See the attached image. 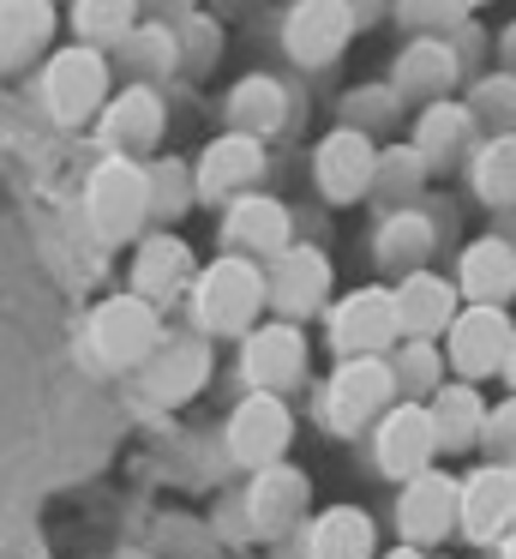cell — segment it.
I'll return each instance as SVG.
<instances>
[{"mask_svg":"<svg viewBox=\"0 0 516 559\" xmlns=\"http://www.w3.org/2000/svg\"><path fill=\"white\" fill-rule=\"evenodd\" d=\"M84 211H91V229L103 235L108 247L132 241L139 223L151 217V187H144V169L132 157H108L91 169V187H84Z\"/></svg>","mask_w":516,"mask_h":559,"instance_id":"6da1fadb","label":"cell"},{"mask_svg":"<svg viewBox=\"0 0 516 559\" xmlns=\"http://www.w3.org/2000/svg\"><path fill=\"white\" fill-rule=\"evenodd\" d=\"M391 397H396L391 361H384V355H348L319 397V421L331 427V433H360Z\"/></svg>","mask_w":516,"mask_h":559,"instance_id":"7a4b0ae2","label":"cell"},{"mask_svg":"<svg viewBox=\"0 0 516 559\" xmlns=\"http://www.w3.org/2000/svg\"><path fill=\"white\" fill-rule=\"evenodd\" d=\"M156 343H163L156 307L139 301V295H115L91 313V355L103 367H144Z\"/></svg>","mask_w":516,"mask_h":559,"instance_id":"3957f363","label":"cell"},{"mask_svg":"<svg viewBox=\"0 0 516 559\" xmlns=\"http://www.w3.org/2000/svg\"><path fill=\"white\" fill-rule=\"evenodd\" d=\"M264 307V271L252 259H216L199 277V325L204 331H247Z\"/></svg>","mask_w":516,"mask_h":559,"instance_id":"277c9868","label":"cell"},{"mask_svg":"<svg viewBox=\"0 0 516 559\" xmlns=\"http://www.w3.org/2000/svg\"><path fill=\"white\" fill-rule=\"evenodd\" d=\"M43 97H48V115L67 127L91 121L96 109H103L108 97V61L91 49V43H79V49H60L55 61H48L43 73Z\"/></svg>","mask_w":516,"mask_h":559,"instance_id":"5b68a950","label":"cell"},{"mask_svg":"<svg viewBox=\"0 0 516 559\" xmlns=\"http://www.w3.org/2000/svg\"><path fill=\"white\" fill-rule=\"evenodd\" d=\"M288 439H295V421H288V403L276 391H252L228 415V457L247 463V469H271L288 451Z\"/></svg>","mask_w":516,"mask_h":559,"instance_id":"8992f818","label":"cell"},{"mask_svg":"<svg viewBox=\"0 0 516 559\" xmlns=\"http://www.w3.org/2000/svg\"><path fill=\"white\" fill-rule=\"evenodd\" d=\"M516 523V469L511 463H487L456 487V530L468 542H499Z\"/></svg>","mask_w":516,"mask_h":559,"instance_id":"52a82bcc","label":"cell"},{"mask_svg":"<svg viewBox=\"0 0 516 559\" xmlns=\"http://www.w3.org/2000/svg\"><path fill=\"white\" fill-rule=\"evenodd\" d=\"M403 337L396 331V301L391 289H355L348 301L331 307V349L343 355H384L391 343Z\"/></svg>","mask_w":516,"mask_h":559,"instance_id":"ba28073f","label":"cell"},{"mask_svg":"<svg viewBox=\"0 0 516 559\" xmlns=\"http://www.w3.org/2000/svg\"><path fill=\"white\" fill-rule=\"evenodd\" d=\"M372 169H379V151L360 127H336L319 151H312V181L331 205H355L360 193L372 187Z\"/></svg>","mask_w":516,"mask_h":559,"instance_id":"9c48e42d","label":"cell"},{"mask_svg":"<svg viewBox=\"0 0 516 559\" xmlns=\"http://www.w3.org/2000/svg\"><path fill=\"white\" fill-rule=\"evenodd\" d=\"M511 319H504V307H475L468 301V313L451 319V367L475 385V379L499 373L504 367V349H511Z\"/></svg>","mask_w":516,"mask_h":559,"instance_id":"30bf717a","label":"cell"},{"mask_svg":"<svg viewBox=\"0 0 516 559\" xmlns=\"http://www.w3.org/2000/svg\"><path fill=\"white\" fill-rule=\"evenodd\" d=\"M396 530H403L408 547H432L456 530V481L439 469L408 475L403 499H396Z\"/></svg>","mask_w":516,"mask_h":559,"instance_id":"8fae6325","label":"cell"},{"mask_svg":"<svg viewBox=\"0 0 516 559\" xmlns=\"http://www.w3.org/2000/svg\"><path fill=\"white\" fill-rule=\"evenodd\" d=\"M355 25H360V19L348 13V0H300L295 13H288L283 43H288V55H295V61L324 67V61H336V55L348 49Z\"/></svg>","mask_w":516,"mask_h":559,"instance_id":"7c38bea8","label":"cell"},{"mask_svg":"<svg viewBox=\"0 0 516 559\" xmlns=\"http://www.w3.org/2000/svg\"><path fill=\"white\" fill-rule=\"evenodd\" d=\"M240 373H247L259 391H276V397H283V391L300 385V373H307V337H300L288 319L259 325L247 337V349H240Z\"/></svg>","mask_w":516,"mask_h":559,"instance_id":"4fadbf2b","label":"cell"},{"mask_svg":"<svg viewBox=\"0 0 516 559\" xmlns=\"http://www.w3.org/2000/svg\"><path fill=\"white\" fill-rule=\"evenodd\" d=\"M324 295H331V259L312 253V247H283L271 277H264V301L283 319H300V313H312Z\"/></svg>","mask_w":516,"mask_h":559,"instance_id":"5bb4252c","label":"cell"},{"mask_svg":"<svg viewBox=\"0 0 516 559\" xmlns=\"http://www.w3.org/2000/svg\"><path fill=\"white\" fill-rule=\"evenodd\" d=\"M379 469L396 475V481H408V475H420L432 457H439V433H432V415L420 409V403H403V409H391L379 421Z\"/></svg>","mask_w":516,"mask_h":559,"instance_id":"9a60e30c","label":"cell"},{"mask_svg":"<svg viewBox=\"0 0 516 559\" xmlns=\"http://www.w3.org/2000/svg\"><path fill=\"white\" fill-rule=\"evenodd\" d=\"M204 379H211V349H204L199 337L156 343L151 361H144V397L163 403V409H175V403H187Z\"/></svg>","mask_w":516,"mask_h":559,"instance_id":"2e32d148","label":"cell"},{"mask_svg":"<svg viewBox=\"0 0 516 559\" xmlns=\"http://www.w3.org/2000/svg\"><path fill=\"white\" fill-rule=\"evenodd\" d=\"M391 301H396V331H403L408 343H432L439 331H451V319H456V289L439 283L432 271H408L391 289Z\"/></svg>","mask_w":516,"mask_h":559,"instance_id":"e0dca14e","label":"cell"},{"mask_svg":"<svg viewBox=\"0 0 516 559\" xmlns=\"http://www.w3.org/2000/svg\"><path fill=\"white\" fill-rule=\"evenodd\" d=\"M259 169H264L259 139L223 133V139H216V145L199 157V181H192V193H199V199H235V193H247V187L259 181Z\"/></svg>","mask_w":516,"mask_h":559,"instance_id":"ac0fdd59","label":"cell"},{"mask_svg":"<svg viewBox=\"0 0 516 559\" xmlns=\"http://www.w3.org/2000/svg\"><path fill=\"white\" fill-rule=\"evenodd\" d=\"M103 139L115 145V157H139L163 139V97L151 85H127L103 109Z\"/></svg>","mask_w":516,"mask_h":559,"instance_id":"d6986e66","label":"cell"},{"mask_svg":"<svg viewBox=\"0 0 516 559\" xmlns=\"http://www.w3.org/2000/svg\"><path fill=\"white\" fill-rule=\"evenodd\" d=\"M223 247L235 259H247V253H283V247H288V211L276 205V199H259V193L235 199V205H228V217H223Z\"/></svg>","mask_w":516,"mask_h":559,"instance_id":"ffe728a7","label":"cell"},{"mask_svg":"<svg viewBox=\"0 0 516 559\" xmlns=\"http://www.w3.org/2000/svg\"><path fill=\"white\" fill-rule=\"evenodd\" d=\"M192 277V247L180 241V235H151V241H139V259H132V295L139 301H168V295H180Z\"/></svg>","mask_w":516,"mask_h":559,"instance_id":"44dd1931","label":"cell"},{"mask_svg":"<svg viewBox=\"0 0 516 559\" xmlns=\"http://www.w3.org/2000/svg\"><path fill=\"white\" fill-rule=\"evenodd\" d=\"M456 277H463V295L475 307H504L516 295V253L511 241H475L463 253V265H456Z\"/></svg>","mask_w":516,"mask_h":559,"instance_id":"7402d4cb","label":"cell"},{"mask_svg":"<svg viewBox=\"0 0 516 559\" xmlns=\"http://www.w3.org/2000/svg\"><path fill=\"white\" fill-rule=\"evenodd\" d=\"M247 511H252V530L259 535H283L288 523L307 511V475L300 469H264L259 487H252V499H247Z\"/></svg>","mask_w":516,"mask_h":559,"instance_id":"603a6c76","label":"cell"},{"mask_svg":"<svg viewBox=\"0 0 516 559\" xmlns=\"http://www.w3.org/2000/svg\"><path fill=\"white\" fill-rule=\"evenodd\" d=\"M55 37V7L48 0H0V61L19 67Z\"/></svg>","mask_w":516,"mask_h":559,"instance_id":"cb8c5ba5","label":"cell"},{"mask_svg":"<svg viewBox=\"0 0 516 559\" xmlns=\"http://www.w3.org/2000/svg\"><path fill=\"white\" fill-rule=\"evenodd\" d=\"M427 415H432V433H439V451H468L487 427V403H480L475 385H444Z\"/></svg>","mask_w":516,"mask_h":559,"instance_id":"d4e9b609","label":"cell"},{"mask_svg":"<svg viewBox=\"0 0 516 559\" xmlns=\"http://www.w3.org/2000/svg\"><path fill=\"white\" fill-rule=\"evenodd\" d=\"M312 559H372V518L355 506H331L319 523H312Z\"/></svg>","mask_w":516,"mask_h":559,"instance_id":"484cf974","label":"cell"},{"mask_svg":"<svg viewBox=\"0 0 516 559\" xmlns=\"http://www.w3.org/2000/svg\"><path fill=\"white\" fill-rule=\"evenodd\" d=\"M468 133H475V115L456 109V103H432L427 115H420V133H415V157L427 163V169H439V163L463 157Z\"/></svg>","mask_w":516,"mask_h":559,"instance_id":"4316f807","label":"cell"},{"mask_svg":"<svg viewBox=\"0 0 516 559\" xmlns=\"http://www.w3.org/2000/svg\"><path fill=\"white\" fill-rule=\"evenodd\" d=\"M283 115H288V97H283V85H276V79H240L235 97H228V121H235L247 139L276 133V127H283Z\"/></svg>","mask_w":516,"mask_h":559,"instance_id":"83f0119b","label":"cell"},{"mask_svg":"<svg viewBox=\"0 0 516 559\" xmlns=\"http://www.w3.org/2000/svg\"><path fill=\"white\" fill-rule=\"evenodd\" d=\"M451 79H456V55L444 49L439 37H420L415 49L396 61V91H403V97H439Z\"/></svg>","mask_w":516,"mask_h":559,"instance_id":"f1b7e54d","label":"cell"},{"mask_svg":"<svg viewBox=\"0 0 516 559\" xmlns=\"http://www.w3.org/2000/svg\"><path fill=\"white\" fill-rule=\"evenodd\" d=\"M372 253H379V265H391V271H420V265H427V253H432L427 217H420V211H396V217L379 229Z\"/></svg>","mask_w":516,"mask_h":559,"instance_id":"f546056e","label":"cell"},{"mask_svg":"<svg viewBox=\"0 0 516 559\" xmlns=\"http://www.w3.org/2000/svg\"><path fill=\"white\" fill-rule=\"evenodd\" d=\"M468 181L487 205H516V133H499L480 145V157L468 163Z\"/></svg>","mask_w":516,"mask_h":559,"instance_id":"4dcf8cb0","label":"cell"},{"mask_svg":"<svg viewBox=\"0 0 516 559\" xmlns=\"http://www.w3.org/2000/svg\"><path fill=\"white\" fill-rule=\"evenodd\" d=\"M132 13L139 0H72V25L84 31V43H120L132 31Z\"/></svg>","mask_w":516,"mask_h":559,"instance_id":"1f68e13d","label":"cell"},{"mask_svg":"<svg viewBox=\"0 0 516 559\" xmlns=\"http://www.w3.org/2000/svg\"><path fill=\"white\" fill-rule=\"evenodd\" d=\"M439 373H444V361H439V349H432V343H403V355L391 361L396 391H408V397L439 391Z\"/></svg>","mask_w":516,"mask_h":559,"instance_id":"d6a6232c","label":"cell"},{"mask_svg":"<svg viewBox=\"0 0 516 559\" xmlns=\"http://www.w3.org/2000/svg\"><path fill=\"white\" fill-rule=\"evenodd\" d=\"M144 187H151V217H180V211L192 205V181L180 163H156V169H144Z\"/></svg>","mask_w":516,"mask_h":559,"instance_id":"836d02e7","label":"cell"},{"mask_svg":"<svg viewBox=\"0 0 516 559\" xmlns=\"http://www.w3.org/2000/svg\"><path fill=\"white\" fill-rule=\"evenodd\" d=\"M120 49H127V61H132V73L139 79H151V73H163V67H175V31H139V37H120Z\"/></svg>","mask_w":516,"mask_h":559,"instance_id":"e575fe53","label":"cell"},{"mask_svg":"<svg viewBox=\"0 0 516 559\" xmlns=\"http://www.w3.org/2000/svg\"><path fill=\"white\" fill-rule=\"evenodd\" d=\"M475 121L487 127H516V79H487V85L475 91Z\"/></svg>","mask_w":516,"mask_h":559,"instance_id":"d590c367","label":"cell"},{"mask_svg":"<svg viewBox=\"0 0 516 559\" xmlns=\"http://www.w3.org/2000/svg\"><path fill=\"white\" fill-rule=\"evenodd\" d=\"M420 175H427V163L415 157V145L408 151H391V157H379V169H372V187H384V193H415L420 187Z\"/></svg>","mask_w":516,"mask_h":559,"instance_id":"8d00e7d4","label":"cell"},{"mask_svg":"<svg viewBox=\"0 0 516 559\" xmlns=\"http://www.w3.org/2000/svg\"><path fill=\"white\" fill-rule=\"evenodd\" d=\"M468 13V0H403L408 31H451Z\"/></svg>","mask_w":516,"mask_h":559,"instance_id":"74e56055","label":"cell"},{"mask_svg":"<svg viewBox=\"0 0 516 559\" xmlns=\"http://www.w3.org/2000/svg\"><path fill=\"white\" fill-rule=\"evenodd\" d=\"M480 439H487L492 457L516 469V397L504 403V409H487V427H480Z\"/></svg>","mask_w":516,"mask_h":559,"instance_id":"f35d334b","label":"cell"},{"mask_svg":"<svg viewBox=\"0 0 516 559\" xmlns=\"http://www.w3.org/2000/svg\"><path fill=\"white\" fill-rule=\"evenodd\" d=\"M504 379H511V391H516V337H511V349H504V367H499Z\"/></svg>","mask_w":516,"mask_h":559,"instance_id":"ab89813d","label":"cell"},{"mask_svg":"<svg viewBox=\"0 0 516 559\" xmlns=\"http://www.w3.org/2000/svg\"><path fill=\"white\" fill-rule=\"evenodd\" d=\"M504 61L516 67V25H511V37H504Z\"/></svg>","mask_w":516,"mask_h":559,"instance_id":"60d3db41","label":"cell"},{"mask_svg":"<svg viewBox=\"0 0 516 559\" xmlns=\"http://www.w3.org/2000/svg\"><path fill=\"white\" fill-rule=\"evenodd\" d=\"M391 559H427V554H420V547H396Z\"/></svg>","mask_w":516,"mask_h":559,"instance_id":"b9f144b4","label":"cell"},{"mask_svg":"<svg viewBox=\"0 0 516 559\" xmlns=\"http://www.w3.org/2000/svg\"><path fill=\"white\" fill-rule=\"evenodd\" d=\"M504 559H516V523H511V542H504Z\"/></svg>","mask_w":516,"mask_h":559,"instance_id":"7bdbcfd3","label":"cell"}]
</instances>
